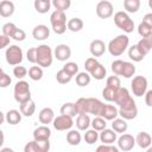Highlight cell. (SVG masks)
<instances>
[{"mask_svg":"<svg viewBox=\"0 0 152 152\" xmlns=\"http://www.w3.org/2000/svg\"><path fill=\"white\" fill-rule=\"evenodd\" d=\"M52 6L58 11H66L71 6V0H51Z\"/></svg>","mask_w":152,"mask_h":152,"instance_id":"7bdbcfd3","label":"cell"},{"mask_svg":"<svg viewBox=\"0 0 152 152\" xmlns=\"http://www.w3.org/2000/svg\"><path fill=\"white\" fill-rule=\"evenodd\" d=\"M89 74L91 75L93 78L100 81V80H103V78H104V76H106V74H107V70H106V68H104L101 63H99Z\"/></svg>","mask_w":152,"mask_h":152,"instance_id":"836d02e7","label":"cell"},{"mask_svg":"<svg viewBox=\"0 0 152 152\" xmlns=\"http://www.w3.org/2000/svg\"><path fill=\"white\" fill-rule=\"evenodd\" d=\"M19 108H20V112H21V114H23L24 116L30 118V116H32V115L34 114V112H36V103H34V101H33L32 99H30V100H27V101L20 103Z\"/></svg>","mask_w":152,"mask_h":152,"instance_id":"7402d4cb","label":"cell"},{"mask_svg":"<svg viewBox=\"0 0 152 152\" xmlns=\"http://www.w3.org/2000/svg\"><path fill=\"white\" fill-rule=\"evenodd\" d=\"M146 151H147V152H152V146L150 145V146H148V147L146 148Z\"/></svg>","mask_w":152,"mask_h":152,"instance_id":"94428289","label":"cell"},{"mask_svg":"<svg viewBox=\"0 0 152 152\" xmlns=\"http://www.w3.org/2000/svg\"><path fill=\"white\" fill-rule=\"evenodd\" d=\"M14 4L11 0H2L0 2V15L2 18H8L14 13Z\"/></svg>","mask_w":152,"mask_h":152,"instance_id":"44dd1931","label":"cell"},{"mask_svg":"<svg viewBox=\"0 0 152 152\" xmlns=\"http://www.w3.org/2000/svg\"><path fill=\"white\" fill-rule=\"evenodd\" d=\"M103 104H104V103L101 102L99 99L88 97V114H94L95 116L100 115Z\"/></svg>","mask_w":152,"mask_h":152,"instance_id":"5bb4252c","label":"cell"},{"mask_svg":"<svg viewBox=\"0 0 152 152\" xmlns=\"http://www.w3.org/2000/svg\"><path fill=\"white\" fill-rule=\"evenodd\" d=\"M83 26L84 24L81 18H71L68 21V30H70L71 32H80L83 28Z\"/></svg>","mask_w":152,"mask_h":152,"instance_id":"1f68e13d","label":"cell"},{"mask_svg":"<svg viewBox=\"0 0 152 152\" xmlns=\"http://www.w3.org/2000/svg\"><path fill=\"white\" fill-rule=\"evenodd\" d=\"M91 75L89 72H78L76 75V84L80 87H86L90 83Z\"/></svg>","mask_w":152,"mask_h":152,"instance_id":"d590c367","label":"cell"},{"mask_svg":"<svg viewBox=\"0 0 152 152\" xmlns=\"http://www.w3.org/2000/svg\"><path fill=\"white\" fill-rule=\"evenodd\" d=\"M81 140H82V135H81V133H80L78 131H76V129H70V131L66 133V141H68L69 145H71V146H77V145H80Z\"/></svg>","mask_w":152,"mask_h":152,"instance_id":"83f0119b","label":"cell"},{"mask_svg":"<svg viewBox=\"0 0 152 152\" xmlns=\"http://www.w3.org/2000/svg\"><path fill=\"white\" fill-rule=\"evenodd\" d=\"M71 78H72V76L69 75L63 68H62L59 71H57V74H56V80H57V82L61 83V84H66V83H69V82L71 81Z\"/></svg>","mask_w":152,"mask_h":152,"instance_id":"60d3db41","label":"cell"},{"mask_svg":"<svg viewBox=\"0 0 152 152\" xmlns=\"http://www.w3.org/2000/svg\"><path fill=\"white\" fill-rule=\"evenodd\" d=\"M142 21L146 23L148 26L152 27V13H146V14L144 15V18H142Z\"/></svg>","mask_w":152,"mask_h":152,"instance_id":"680465c9","label":"cell"},{"mask_svg":"<svg viewBox=\"0 0 152 152\" xmlns=\"http://www.w3.org/2000/svg\"><path fill=\"white\" fill-rule=\"evenodd\" d=\"M61 114H64V115H69V116H76L77 112H76V107H75V103L72 102H65L62 107H61Z\"/></svg>","mask_w":152,"mask_h":152,"instance_id":"8d00e7d4","label":"cell"},{"mask_svg":"<svg viewBox=\"0 0 152 152\" xmlns=\"http://www.w3.org/2000/svg\"><path fill=\"white\" fill-rule=\"evenodd\" d=\"M63 69L71 76H75L78 74V65L77 63L75 62H66L64 65H63Z\"/></svg>","mask_w":152,"mask_h":152,"instance_id":"ee69618b","label":"cell"},{"mask_svg":"<svg viewBox=\"0 0 152 152\" xmlns=\"http://www.w3.org/2000/svg\"><path fill=\"white\" fill-rule=\"evenodd\" d=\"M119 115L121 118H124L125 120H133V119H135L137 115H138L137 104L132 106V107H127V108H119Z\"/></svg>","mask_w":152,"mask_h":152,"instance_id":"cb8c5ba5","label":"cell"},{"mask_svg":"<svg viewBox=\"0 0 152 152\" xmlns=\"http://www.w3.org/2000/svg\"><path fill=\"white\" fill-rule=\"evenodd\" d=\"M33 6H34V10L38 13L45 14V13H48L50 11L51 2H50V0H34Z\"/></svg>","mask_w":152,"mask_h":152,"instance_id":"f546056e","label":"cell"},{"mask_svg":"<svg viewBox=\"0 0 152 152\" xmlns=\"http://www.w3.org/2000/svg\"><path fill=\"white\" fill-rule=\"evenodd\" d=\"M32 36L36 40H45L50 36V28L46 25H37L32 30Z\"/></svg>","mask_w":152,"mask_h":152,"instance_id":"9a60e30c","label":"cell"},{"mask_svg":"<svg viewBox=\"0 0 152 152\" xmlns=\"http://www.w3.org/2000/svg\"><path fill=\"white\" fill-rule=\"evenodd\" d=\"M128 44H129V38L126 34H119L108 43L107 49L112 56L118 57L126 51V49L128 48Z\"/></svg>","mask_w":152,"mask_h":152,"instance_id":"6da1fadb","label":"cell"},{"mask_svg":"<svg viewBox=\"0 0 152 152\" xmlns=\"http://www.w3.org/2000/svg\"><path fill=\"white\" fill-rule=\"evenodd\" d=\"M119 115V109L113 104H103L100 116L104 118L106 120H114Z\"/></svg>","mask_w":152,"mask_h":152,"instance_id":"2e32d148","label":"cell"},{"mask_svg":"<svg viewBox=\"0 0 152 152\" xmlns=\"http://www.w3.org/2000/svg\"><path fill=\"white\" fill-rule=\"evenodd\" d=\"M5 57L10 65H18L23 62V50L18 45H10L5 51Z\"/></svg>","mask_w":152,"mask_h":152,"instance_id":"52a82bcc","label":"cell"},{"mask_svg":"<svg viewBox=\"0 0 152 152\" xmlns=\"http://www.w3.org/2000/svg\"><path fill=\"white\" fill-rule=\"evenodd\" d=\"M135 138L131 134H127V133H122V135H120L118 138V147L119 150L124 151V152H127V151H131L134 145H135Z\"/></svg>","mask_w":152,"mask_h":152,"instance_id":"8fae6325","label":"cell"},{"mask_svg":"<svg viewBox=\"0 0 152 152\" xmlns=\"http://www.w3.org/2000/svg\"><path fill=\"white\" fill-rule=\"evenodd\" d=\"M75 107H76L77 114L88 113V99H86V97H80V99L75 102Z\"/></svg>","mask_w":152,"mask_h":152,"instance_id":"f35d334b","label":"cell"},{"mask_svg":"<svg viewBox=\"0 0 152 152\" xmlns=\"http://www.w3.org/2000/svg\"><path fill=\"white\" fill-rule=\"evenodd\" d=\"M21 112L17 109H10L6 113V121L10 125H18L21 121Z\"/></svg>","mask_w":152,"mask_h":152,"instance_id":"4316f807","label":"cell"},{"mask_svg":"<svg viewBox=\"0 0 152 152\" xmlns=\"http://www.w3.org/2000/svg\"><path fill=\"white\" fill-rule=\"evenodd\" d=\"M74 125V120H72V116H69V115H64V114H61L58 115L57 118L53 119L52 121V126L57 131H66V129H70Z\"/></svg>","mask_w":152,"mask_h":152,"instance_id":"9c48e42d","label":"cell"},{"mask_svg":"<svg viewBox=\"0 0 152 152\" xmlns=\"http://www.w3.org/2000/svg\"><path fill=\"white\" fill-rule=\"evenodd\" d=\"M134 74H135V65L131 62H125L121 76H124L125 78H131Z\"/></svg>","mask_w":152,"mask_h":152,"instance_id":"ab89813d","label":"cell"},{"mask_svg":"<svg viewBox=\"0 0 152 152\" xmlns=\"http://www.w3.org/2000/svg\"><path fill=\"white\" fill-rule=\"evenodd\" d=\"M124 63L125 61H121V59H115L113 63H112V71L115 74V75H120L122 74V69H124Z\"/></svg>","mask_w":152,"mask_h":152,"instance_id":"c3c4849f","label":"cell"},{"mask_svg":"<svg viewBox=\"0 0 152 152\" xmlns=\"http://www.w3.org/2000/svg\"><path fill=\"white\" fill-rule=\"evenodd\" d=\"M100 140L102 144H113L118 140V135H116V132L112 128H104L101 131L100 133Z\"/></svg>","mask_w":152,"mask_h":152,"instance_id":"ac0fdd59","label":"cell"},{"mask_svg":"<svg viewBox=\"0 0 152 152\" xmlns=\"http://www.w3.org/2000/svg\"><path fill=\"white\" fill-rule=\"evenodd\" d=\"M17 28H18V27H17L13 23H6V24L2 25L1 31H2V34H5V36L12 38V36H13V33H14V31H15Z\"/></svg>","mask_w":152,"mask_h":152,"instance_id":"f6af8a7d","label":"cell"},{"mask_svg":"<svg viewBox=\"0 0 152 152\" xmlns=\"http://www.w3.org/2000/svg\"><path fill=\"white\" fill-rule=\"evenodd\" d=\"M1 152H13L12 148H1Z\"/></svg>","mask_w":152,"mask_h":152,"instance_id":"91938a15","label":"cell"},{"mask_svg":"<svg viewBox=\"0 0 152 152\" xmlns=\"http://www.w3.org/2000/svg\"><path fill=\"white\" fill-rule=\"evenodd\" d=\"M0 42H1L0 49H5V48L10 44V37H7V36H5V34H1V36H0Z\"/></svg>","mask_w":152,"mask_h":152,"instance_id":"6f0895ef","label":"cell"},{"mask_svg":"<svg viewBox=\"0 0 152 152\" xmlns=\"http://www.w3.org/2000/svg\"><path fill=\"white\" fill-rule=\"evenodd\" d=\"M114 23L120 30H122L126 33H131L134 30V21L131 19L127 12L124 11L116 12L114 14Z\"/></svg>","mask_w":152,"mask_h":152,"instance_id":"277c9868","label":"cell"},{"mask_svg":"<svg viewBox=\"0 0 152 152\" xmlns=\"http://www.w3.org/2000/svg\"><path fill=\"white\" fill-rule=\"evenodd\" d=\"M128 57L133 62H141L145 58V55L141 52V50L135 44V45H132L131 48H128Z\"/></svg>","mask_w":152,"mask_h":152,"instance_id":"484cf974","label":"cell"},{"mask_svg":"<svg viewBox=\"0 0 152 152\" xmlns=\"http://www.w3.org/2000/svg\"><path fill=\"white\" fill-rule=\"evenodd\" d=\"M13 94H14V100L20 104L27 100L31 99V90H30V84L24 81L20 80L19 82L15 83L14 89H13Z\"/></svg>","mask_w":152,"mask_h":152,"instance_id":"5b68a950","label":"cell"},{"mask_svg":"<svg viewBox=\"0 0 152 152\" xmlns=\"http://www.w3.org/2000/svg\"><path fill=\"white\" fill-rule=\"evenodd\" d=\"M124 8L128 13H137L140 8V0H124Z\"/></svg>","mask_w":152,"mask_h":152,"instance_id":"d6a6232c","label":"cell"},{"mask_svg":"<svg viewBox=\"0 0 152 152\" xmlns=\"http://www.w3.org/2000/svg\"><path fill=\"white\" fill-rule=\"evenodd\" d=\"M25 38H26V33L23 28H17L12 36V39H14L17 42H23Z\"/></svg>","mask_w":152,"mask_h":152,"instance_id":"11a10c76","label":"cell"},{"mask_svg":"<svg viewBox=\"0 0 152 152\" xmlns=\"http://www.w3.org/2000/svg\"><path fill=\"white\" fill-rule=\"evenodd\" d=\"M99 131H96V129H87L86 131V133H84V137H83V139H84V141L87 142V144H89V145H93V144H95L99 139H100V133H97Z\"/></svg>","mask_w":152,"mask_h":152,"instance_id":"4dcf8cb0","label":"cell"},{"mask_svg":"<svg viewBox=\"0 0 152 152\" xmlns=\"http://www.w3.org/2000/svg\"><path fill=\"white\" fill-rule=\"evenodd\" d=\"M138 48L141 50V52L146 56L151 50H152V33L147 37H142L139 42H138Z\"/></svg>","mask_w":152,"mask_h":152,"instance_id":"d4e9b609","label":"cell"},{"mask_svg":"<svg viewBox=\"0 0 152 152\" xmlns=\"http://www.w3.org/2000/svg\"><path fill=\"white\" fill-rule=\"evenodd\" d=\"M11 82H12L11 77L4 70H0V87L1 88H6V87H8L11 84Z\"/></svg>","mask_w":152,"mask_h":152,"instance_id":"816d5d0a","label":"cell"},{"mask_svg":"<svg viewBox=\"0 0 152 152\" xmlns=\"http://www.w3.org/2000/svg\"><path fill=\"white\" fill-rule=\"evenodd\" d=\"M28 77L32 81H40L43 78V69L40 65H34L28 69Z\"/></svg>","mask_w":152,"mask_h":152,"instance_id":"e575fe53","label":"cell"},{"mask_svg":"<svg viewBox=\"0 0 152 152\" xmlns=\"http://www.w3.org/2000/svg\"><path fill=\"white\" fill-rule=\"evenodd\" d=\"M138 33H139L141 37H147V36H150V34L152 33V27L148 26L146 23L141 21V23L139 24V26H138Z\"/></svg>","mask_w":152,"mask_h":152,"instance_id":"7dc6e473","label":"cell"},{"mask_svg":"<svg viewBox=\"0 0 152 152\" xmlns=\"http://www.w3.org/2000/svg\"><path fill=\"white\" fill-rule=\"evenodd\" d=\"M89 126H91V120H90L88 113L78 114V116L76 119V127L78 128V131H87L89 128Z\"/></svg>","mask_w":152,"mask_h":152,"instance_id":"603a6c76","label":"cell"},{"mask_svg":"<svg viewBox=\"0 0 152 152\" xmlns=\"http://www.w3.org/2000/svg\"><path fill=\"white\" fill-rule=\"evenodd\" d=\"M112 128L116 133H125L128 128V125L124 118H115L112 122Z\"/></svg>","mask_w":152,"mask_h":152,"instance_id":"f1b7e54d","label":"cell"},{"mask_svg":"<svg viewBox=\"0 0 152 152\" xmlns=\"http://www.w3.org/2000/svg\"><path fill=\"white\" fill-rule=\"evenodd\" d=\"M51 137V129L46 126V125H43V126H39L37 128H34L33 131V139L36 140H49Z\"/></svg>","mask_w":152,"mask_h":152,"instance_id":"e0dca14e","label":"cell"},{"mask_svg":"<svg viewBox=\"0 0 152 152\" xmlns=\"http://www.w3.org/2000/svg\"><path fill=\"white\" fill-rule=\"evenodd\" d=\"M27 69L25 68V66H23V65H20V64H18V65H15L14 68H13V75H14V77H17L18 80H23L26 75H27Z\"/></svg>","mask_w":152,"mask_h":152,"instance_id":"bcb514c9","label":"cell"},{"mask_svg":"<svg viewBox=\"0 0 152 152\" xmlns=\"http://www.w3.org/2000/svg\"><path fill=\"white\" fill-rule=\"evenodd\" d=\"M147 78L144 76H135L133 77L131 82V88L133 91V95L137 97H141L147 91Z\"/></svg>","mask_w":152,"mask_h":152,"instance_id":"ba28073f","label":"cell"},{"mask_svg":"<svg viewBox=\"0 0 152 152\" xmlns=\"http://www.w3.org/2000/svg\"><path fill=\"white\" fill-rule=\"evenodd\" d=\"M148 7L152 10V0H148Z\"/></svg>","mask_w":152,"mask_h":152,"instance_id":"6125c7cd","label":"cell"},{"mask_svg":"<svg viewBox=\"0 0 152 152\" xmlns=\"http://www.w3.org/2000/svg\"><path fill=\"white\" fill-rule=\"evenodd\" d=\"M116 91H118V89H114V88H112V87L106 86V87L103 88V90H102V96H103V99H104L106 101L113 102L114 99H115Z\"/></svg>","mask_w":152,"mask_h":152,"instance_id":"b9f144b4","label":"cell"},{"mask_svg":"<svg viewBox=\"0 0 152 152\" xmlns=\"http://www.w3.org/2000/svg\"><path fill=\"white\" fill-rule=\"evenodd\" d=\"M38 119H39V121H40L43 125L52 124V121H53V119H55V113H53L52 108H50V107L43 108V109L39 112Z\"/></svg>","mask_w":152,"mask_h":152,"instance_id":"ffe728a7","label":"cell"},{"mask_svg":"<svg viewBox=\"0 0 152 152\" xmlns=\"http://www.w3.org/2000/svg\"><path fill=\"white\" fill-rule=\"evenodd\" d=\"M91 127H93L94 129H96V131L101 132L102 129H104V128L107 127L106 119H104V118H102V116H100V115L95 116V118L91 120Z\"/></svg>","mask_w":152,"mask_h":152,"instance_id":"74e56055","label":"cell"},{"mask_svg":"<svg viewBox=\"0 0 152 152\" xmlns=\"http://www.w3.org/2000/svg\"><path fill=\"white\" fill-rule=\"evenodd\" d=\"M26 58L30 63H37V48H31L26 52Z\"/></svg>","mask_w":152,"mask_h":152,"instance_id":"db71d44e","label":"cell"},{"mask_svg":"<svg viewBox=\"0 0 152 152\" xmlns=\"http://www.w3.org/2000/svg\"><path fill=\"white\" fill-rule=\"evenodd\" d=\"M50 1H51V0H50Z\"/></svg>","mask_w":152,"mask_h":152,"instance_id":"be15d7a7","label":"cell"},{"mask_svg":"<svg viewBox=\"0 0 152 152\" xmlns=\"http://www.w3.org/2000/svg\"><path fill=\"white\" fill-rule=\"evenodd\" d=\"M145 103L147 107H152V89L145 93Z\"/></svg>","mask_w":152,"mask_h":152,"instance_id":"9f6ffc18","label":"cell"},{"mask_svg":"<svg viewBox=\"0 0 152 152\" xmlns=\"http://www.w3.org/2000/svg\"><path fill=\"white\" fill-rule=\"evenodd\" d=\"M135 142L140 148L146 150L150 145H152V137L147 132H139L135 137Z\"/></svg>","mask_w":152,"mask_h":152,"instance_id":"d6986e66","label":"cell"},{"mask_svg":"<svg viewBox=\"0 0 152 152\" xmlns=\"http://www.w3.org/2000/svg\"><path fill=\"white\" fill-rule=\"evenodd\" d=\"M50 23L52 31L56 34H63L66 28H68V23H66V15L64 11H53L50 15Z\"/></svg>","mask_w":152,"mask_h":152,"instance_id":"7a4b0ae2","label":"cell"},{"mask_svg":"<svg viewBox=\"0 0 152 152\" xmlns=\"http://www.w3.org/2000/svg\"><path fill=\"white\" fill-rule=\"evenodd\" d=\"M106 45L101 40V39H94L91 40L90 43V46H89V50H90V53L93 57H100L106 51Z\"/></svg>","mask_w":152,"mask_h":152,"instance_id":"4fadbf2b","label":"cell"},{"mask_svg":"<svg viewBox=\"0 0 152 152\" xmlns=\"http://www.w3.org/2000/svg\"><path fill=\"white\" fill-rule=\"evenodd\" d=\"M53 56L57 58V61H61V62H65L66 59L70 58L71 56V49L69 45L66 44H59L55 48V51H53Z\"/></svg>","mask_w":152,"mask_h":152,"instance_id":"7c38bea8","label":"cell"},{"mask_svg":"<svg viewBox=\"0 0 152 152\" xmlns=\"http://www.w3.org/2000/svg\"><path fill=\"white\" fill-rule=\"evenodd\" d=\"M53 61V52L48 44L37 46V64L42 68H49Z\"/></svg>","mask_w":152,"mask_h":152,"instance_id":"3957f363","label":"cell"},{"mask_svg":"<svg viewBox=\"0 0 152 152\" xmlns=\"http://www.w3.org/2000/svg\"><path fill=\"white\" fill-rule=\"evenodd\" d=\"M97 64H99V61L96 59V57H89V58H87L86 62H84V68H86V70H87L88 72H90Z\"/></svg>","mask_w":152,"mask_h":152,"instance_id":"f907efd6","label":"cell"},{"mask_svg":"<svg viewBox=\"0 0 152 152\" xmlns=\"http://www.w3.org/2000/svg\"><path fill=\"white\" fill-rule=\"evenodd\" d=\"M96 151L97 152H118L119 147H115L112 144H102V145L97 146Z\"/></svg>","mask_w":152,"mask_h":152,"instance_id":"f5cc1de1","label":"cell"},{"mask_svg":"<svg viewBox=\"0 0 152 152\" xmlns=\"http://www.w3.org/2000/svg\"><path fill=\"white\" fill-rule=\"evenodd\" d=\"M106 86L108 87H112L114 89H119L121 87V82H120V78L118 77V75H113V76H109L106 81Z\"/></svg>","mask_w":152,"mask_h":152,"instance_id":"681fc988","label":"cell"},{"mask_svg":"<svg viewBox=\"0 0 152 152\" xmlns=\"http://www.w3.org/2000/svg\"><path fill=\"white\" fill-rule=\"evenodd\" d=\"M114 102L119 106V108H127V107L135 106V101L129 95L128 89L127 88H122V87H120L118 89L115 99H114Z\"/></svg>","mask_w":152,"mask_h":152,"instance_id":"8992f818","label":"cell"},{"mask_svg":"<svg viewBox=\"0 0 152 152\" xmlns=\"http://www.w3.org/2000/svg\"><path fill=\"white\" fill-rule=\"evenodd\" d=\"M114 8L110 1L108 0H101L100 2H97L96 5V14L99 18L101 19H108L113 15Z\"/></svg>","mask_w":152,"mask_h":152,"instance_id":"30bf717a","label":"cell"}]
</instances>
